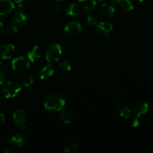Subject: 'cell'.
<instances>
[{
	"label": "cell",
	"instance_id": "cell-1",
	"mask_svg": "<svg viewBox=\"0 0 153 153\" xmlns=\"http://www.w3.org/2000/svg\"><path fill=\"white\" fill-rule=\"evenodd\" d=\"M66 104L65 99L59 94H54L49 96L44 101V108L49 111H59Z\"/></svg>",
	"mask_w": 153,
	"mask_h": 153
},
{
	"label": "cell",
	"instance_id": "cell-2",
	"mask_svg": "<svg viewBox=\"0 0 153 153\" xmlns=\"http://www.w3.org/2000/svg\"><path fill=\"white\" fill-rule=\"evenodd\" d=\"M62 49L58 43H51L46 49V59L48 62H56L61 58Z\"/></svg>",
	"mask_w": 153,
	"mask_h": 153
},
{
	"label": "cell",
	"instance_id": "cell-3",
	"mask_svg": "<svg viewBox=\"0 0 153 153\" xmlns=\"http://www.w3.org/2000/svg\"><path fill=\"white\" fill-rule=\"evenodd\" d=\"M149 106L146 102H137L133 108V114L134 118L132 121V126L137 127L140 124V117L147 112Z\"/></svg>",
	"mask_w": 153,
	"mask_h": 153
},
{
	"label": "cell",
	"instance_id": "cell-4",
	"mask_svg": "<svg viewBox=\"0 0 153 153\" xmlns=\"http://www.w3.org/2000/svg\"><path fill=\"white\" fill-rule=\"evenodd\" d=\"M21 91V87L14 82H8L1 88V93L5 98H13Z\"/></svg>",
	"mask_w": 153,
	"mask_h": 153
},
{
	"label": "cell",
	"instance_id": "cell-5",
	"mask_svg": "<svg viewBox=\"0 0 153 153\" xmlns=\"http://www.w3.org/2000/svg\"><path fill=\"white\" fill-rule=\"evenodd\" d=\"M28 20H29V17L24 12L23 6L21 4H19L17 10L13 13L11 17L12 24H14L16 25H23V24L27 23Z\"/></svg>",
	"mask_w": 153,
	"mask_h": 153
},
{
	"label": "cell",
	"instance_id": "cell-6",
	"mask_svg": "<svg viewBox=\"0 0 153 153\" xmlns=\"http://www.w3.org/2000/svg\"><path fill=\"white\" fill-rule=\"evenodd\" d=\"M12 68L13 70L19 73H22L28 70L30 67V62L28 59L24 58V57L19 56L16 57L11 62Z\"/></svg>",
	"mask_w": 153,
	"mask_h": 153
},
{
	"label": "cell",
	"instance_id": "cell-7",
	"mask_svg": "<svg viewBox=\"0 0 153 153\" xmlns=\"http://www.w3.org/2000/svg\"><path fill=\"white\" fill-rule=\"evenodd\" d=\"M82 31V25L79 22L73 21L69 22L64 27V33L67 37H75L79 35Z\"/></svg>",
	"mask_w": 153,
	"mask_h": 153
},
{
	"label": "cell",
	"instance_id": "cell-8",
	"mask_svg": "<svg viewBox=\"0 0 153 153\" xmlns=\"http://www.w3.org/2000/svg\"><path fill=\"white\" fill-rule=\"evenodd\" d=\"M7 141L10 144L13 145L16 147H22L27 143V138L24 134H21V133H17V134L12 136L11 137H10Z\"/></svg>",
	"mask_w": 153,
	"mask_h": 153
},
{
	"label": "cell",
	"instance_id": "cell-9",
	"mask_svg": "<svg viewBox=\"0 0 153 153\" xmlns=\"http://www.w3.org/2000/svg\"><path fill=\"white\" fill-rule=\"evenodd\" d=\"M15 53V46L12 43L3 45L0 50V54L2 59L7 60L11 58Z\"/></svg>",
	"mask_w": 153,
	"mask_h": 153
},
{
	"label": "cell",
	"instance_id": "cell-10",
	"mask_svg": "<svg viewBox=\"0 0 153 153\" xmlns=\"http://www.w3.org/2000/svg\"><path fill=\"white\" fill-rule=\"evenodd\" d=\"M13 122L17 126H22L27 120V114L23 109H17L13 114Z\"/></svg>",
	"mask_w": 153,
	"mask_h": 153
},
{
	"label": "cell",
	"instance_id": "cell-11",
	"mask_svg": "<svg viewBox=\"0 0 153 153\" xmlns=\"http://www.w3.org/2000/svg\"><path fill=\"white\" fill-rule=\"evenodd\" d=\"M14 9V4L12 0H0V15L9 14Z\"/></svg>",
	"mask_w": 153,
	"mask_h": 153
},
{
	"label": "cell",
	"instance_id": "cell-12",
	"mask_svg": "<svg viewBox=\"0 0 153 153\" xmlns=\"http://www.w3.org/2000/svg\"><path fill=\"white\" fill-rule=\"evenodd\" d=\"M40 57H41V49L37 45L33 46L27 53V58H28V61H30L31 62H35V61H38Z\"/></svg>",
	"mask_w": 153,
	"mask_h": 153
},
{
	"label": "cell",
	"instance_id": "cell-13",
	"mask_svg": "<svg viewBox=\"0 0 153 153\" xmlns=\"http://www.w3.org/2000/svg\"><path fill=\"white\" fill-rule=\"evenodd\" d=\"M96 26H97V30L99 34L104 36L108 35L113 29V25L109 23V22H100V23H97Z\"/></svg>",
	"mask_w": 153,
	"mask_h": 153
},
{
	"label": "cell",
	"instance_id": "cell-14",
	"mask_svg": "<svg viewBox=\"0 0 153 153\" xmlns=\"http://www.w3.org/2000/svg\"><path fill=\"white\" fill-rule=\"evenodd\" d=\"M55 73V69L52 64H47L41 68L40 71V78L42 80H45L52 77Z\"/></svg>",
	"mask_w": 153,
	"mask_h": 153
},
{
	"label": "cell",
	"instance_id": "cell-15",
	"mask_svg": "<svg viewBox=\"0 0 153 153\" xmlns=\"http://www.w3.org/2000/svg\"><path fill=\"white\" fill-rule=\"evenodd\" d=\"M100 13L106 17H111L114 15L115 9L111 4L105 3V4H102L100 7Z\"/></svg>",
	"mask_w": 153,
	"mask_h": 153
},
{
	"label": "cell",
	"instance_id": "cell-16",
	"mask_svg": "<svg viewBox=\"0 0 153 153\" xmlns=\"http://www.w3.org/2000/svg\"><path fill=\"white\" fill-rule=\"evenodd\" d=\"M66 13L70 16H79L81 13V7L76 3H71L66 7Z\"/></svg>",
	"mask_w": 153,
	"mask_h": 153
},
{
	"label": "cell",
	"instance_id": "cell-17",
	"mask_svg": "<svg viewBox=\"0 0 153 153\" xmlns=\"http://www.w3.org/2000/svg\"><path fill=\"white\" fill-rule=\"evenodd\" d=\"M79 149V144L76 143H70L67 139H64V150L66 152L69 153H76Z\"/></svg>",
	"mask_w": 153,
	"mask_h": 153
},
{
	"label": "cell",
	"instance_id": "cell-18",
	"mask_svg": "<svg viewBox=\"0 0 153 153\" xmlns=\"http://www.w3.org/2000/svg\"><path fill=\"white\" fill-rule=\"evenodd\" d=\"M7 73H8V70H7V66L4 63L0 61V85L5 81Z\"/></svg>",
	"mask_w": 153,
	"mask_h": 153
},
{
	"label": "cell",
	"instance_id": "cell-19",
	"mask_svg": "<svg viewBox=\"0 0 153 153\" xmlns=\"http://www.w3.org/2000/svg\"><path fill=\"white\" fill-rule=\"evenodd\" d=\"M118 4L125 10H131L134 8V3L132 0H120Z\"/></svg>",
	"mask_w": 153,
	"mask_h": 153
},
{
	"label": "cell",
	"instance_id": "cell-20",
	"mask_svg": "<svg viewBox=\"0 0 153 153\" xmlns=\"http://www.w3.org/2000/svg\"><path fill=\"white\" fill-rule=\"evenodd\" d=\"M61 119L64 123L70 124L73 121V115L68 111L63 110L61 112Z\"/></svg>",
	"mask_w": 153,
	"mask_h": 153
},
{
	"label": "cell",
	"instance_id": "cell-21",
	"mask_svg": "<svg viewBox=\"0 0 153 153\" xmlns=\"http://www.w3.org/2000/svg\"><path fill=\"white\" fill-rule=\"evenodd\" d=\"M59 67L64 71H70L73 67V64L69 60H64L59 63Z\"/></svg>",
	"mask_w": 153,
	"mask_h": 153
},
{
	"label": "cell",
	"instance_id": "cell-22",
	"mask_svg": "<svg viewBox=\"0 0 153 153\" xmlns=\"http://www.w3.org/2000/svg\"><path fill=\"white\" fill-rule=\"evenodd\" d=\"M97 1L96 0H90L85 4L84 9L86 12H92L93 10H95L97 7Z\"/></svg>",
	"mask_w": 153,
	"mask_h": 153
},
{
	"label": "cell",
	"instance_id": "cell-23",
	"mask_svg": "<svg viewBox=\"0 0 153 153\" xmlns=\"http://www.w3.org/2000/svg\"><path fill=\"white\" fill-rule=\"evenodd\" d=\"M4 32L8 35H15L18 33V28L17 25L12 24V25H8L7 28L4 29Z\"/></svg>",
	"mask_w": 153,
	"mask_h": 153
},
{
	"label": "cell",
	"instance_id": "cell-24",
	"mask_svg": "<svg viewBox=\"0 0 153 153\" xmlns=\"http://www.w3.org/2000/svg\"><path fill=\"white\" fill-rule=\"evenodd\" d=\"M118 112H119L120 115L122 117L126 118V119H128L131 116V111L129 108H128L127 107H122L118 109Z\"/></svg>",
	"mask_w": 153,
	"mask_h": 153
},
{
	"label": "cell",
	"instance_id": "cell-25",
	"mask_svg": "<svg viewBox=\"0 0 153 153\" xmlns=\"http://www.w3.org/2000/svg\"><path fill=\"white\" fill-rule=\"evenodd\" d=\"M34 82V78L31 75H25L22 79V85L25 88H28L31 86Z\"/></svg>",
	"mask_w": 153,
	"mask_h": 153
},
{
	"label": "cell",
	"instance_id": "cell-26",
	"mask_svg": "<svg viewBox=\"0 0 153 153\" xmlns=\"http://www.w3.org/2000/svg\"><path fill=\"white\" fill-rule=\"evenodd\" d=\"M87 23L91 26H95L98 22H97V19L95 17H94L93 16H88L87 17Z\"/></svg>",
	"mask_w": 153,
	"mask_h": 153
},
{
	"label": "cell",
	"instance_id": "cell-27",
	"mask_svg": "<svg viewBox=\"0 0 153 153\" xmlns=\"http://www.w3.org/2000/svg\"><path fill=\"white\" fill-rule=\"evenodd\" d=\"M54 8H55V10H56V11H59L61 9V4H60L59 2L55 3V4H54Z\"/></svg>",
	"mask_w": 153,
	"mask_h": 153
},
{
	"label": "cell",
	"instance_id": "cell-28",
	"mask_svg": "<svg viewBox=\"0 0 153 153\" xmlns=\"http://www.w3.org/2000/svg\"><path fill=\"white\" fill-rule=\"evenodd\" d=\"M4 120H5V117H4V115L2 113H0V126L2 125L4 123Z\"/></svg>",
	"mask_w": 153,
	"mask_h": 153
},
{
	"label": "cell",
	"instance_id": "cell-29",
	"mask_svg": "<svg viewBox=\"0 0 153 153\" xmlns=\"http://www.w3.org/2000/svg\"><path fill=\"white\" fill-rule=\"evenodd\" d=\"M4 31V25H3V24L1 23V22H0V35H1V34H2L3 32Z\"/></svg>",
	"mask_w": 153,
	"mask_h": 153
},
{
	"label": "cell",
	"instance_id": "cell-30",
	"mask_svg": "<svg viewBox=\"0 0 153 153\" xmlns=\"http://www.w3.org/2000/svg\"><path fill=\"white\" fill-rule=\"evenodd\" d=\"M24 1H25V0H14L15 2L17 3V4H21V3L23 2Z\"/></svg>",
	"mask_w": 153,
	"mask_h": 153
},
{
	"label": "cell",
	"instance_id": "cell-31",
	"mask_svg": "<svg viewBox=\"0 0 153 153\" xmlns=\"http://www.w3.org/2000/svg\"><path fill=\"white\" fill-rule=\"evenodd\" d=\"M5 153H10V152H14V150H12V149H8V150H6Z\"/></svg>",
	"mask_w": 153,
	"mask_h": 153
},
{
	"label": "cell",
	"instance_id": "cell-32",
	"mask_svg": "<svg viewBox=\"0 0 153 153\" xmlns=\"http://www.w3.org/2000/svg\"><path fill=\"white\" fill-rule=\"evenodd\" d=\"M119 1L120 0H110L111 2H112V3H118L119 2Z\"/></svg>",
	"mask_w": 153,
	"mask_h": 153
},
{
	"label": "cell",
	"instance_id": "cell-33",
	"mask_svg": "<svg viewBox=\"0 0 153 153\" xmlns=\"http://www.w3.org/2000/svg\"><path fill=\"white\" fill-rule=\"evenodd\" d=\"M135 1L138 3H143V2H144L146 0H135Z\"/></svg>",
	"mask_w": 153,
	"mask_h": 153
},
{
	"label": "cell",
	"instance_id": "cell-34",
	"mask_svg": "<svg viewBox=\"0 0 153 153\" xmlns=\"http://www.w3.org/2000/svg\"><path fill=\"white\" fill-rule=\"evenodd\" d=\"M79 1H81V2H82V1H87V0H79Z\"/></svg>",
	"mask_w": 153,
	"mask_h": 153
},
{
	"label": "cell",
	"instance_id": "cell-35",
	"mask_svg": "<svg viewBox=\"0 0 153 153\" xmlns=\"http://www.w3.org/2000/svg\"><path fill=\"white\" fill-rule=\"evenodd\" d=\"M96 1H103V0H96Z\"/></svg>",
	"mask_w": 153,
	"mask_h": 153
},
{
	"label": "cell",
	"instance_id": "cell-36",
	"mask_svg": "<svg viewBox=\"0 0 153 153\" xmlns=\"http://www.w3.org/2000/svg\"><path fill=\"white\" fill-rule=\"evenodd\" d=\"M56 1H61V0H56Z\"/></svg>",
	"mask_w": 153,
	"mask_h": 153
},
{
	"label": "cell",
	"instance_id": "cell-37",
	"mask_svg": "<svg viewBox=\"0 0 153 153\" xmlns=\"http://www.w3.org/2000/svg\"><path fill=\"white\" fill-rule=\"evenodd\" d=\"M0 103H1V100H0Z\"/></svg>",
	"mask_w": 153,
	"mask_h": 153
}]
</instances>
